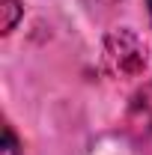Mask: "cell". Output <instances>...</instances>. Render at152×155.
I'll return each mask as SVG.
<instances>
[{
  "instance_id": "5b68a950",
  "label": "cell",
  "mask_w": 152,
  "mask_h": 155,
  "mask_svg": "<svg viewBox=\"0 0 152 155\" xmlns=\"http://www.w3.org/2000/svg\"><path fill=\"white\" fill-rule=\"evenodd\" d=\"M146 3H149V15H152V0H146Z\"/></svg>"
},
{
  "instance_id": "277c9868",
  "label": "cell",
  "mask_w": 152,
  "mask_h": 155,
  "mask_svg": "<svg viewBox=\"0 0 152 155\" xmlns=\"http://www.w3.org/2000/svg\"><path fill=\"white\" fill-rule=\"evenodd\" d=\"M3 134H6L3 155H18V137H15V131H12V125H6V128H3Z\"/></svg>"
},
{
  "instance_id": "8992f818",
  "label": "cell",
  "mask_w": 152,
  "mask_h": 155,
  "mask_svg": "<svg viewBox=\"0 0 152 155\" xmlns=\"http://www.w3.org/2000/svg\"><path fill=\"white\" fill-rule=\"evenodd\" d=\"M104 3H116V0H104Z\"/></svg>"
},
{
  "instance_id": "7a4b0ae2",
  "label": "cell",
  "mask_w": 152,
  "mask_h": 155,
  "mask_svg": "<svg viewBox=\"0 0 152 155\" xmlns=\"http://www.w3.org/2000/svg\"><path fill=\"white\" fill-rule=\"evenodd\" d=\"M125 122H128V131H134L137 137L152 134V87H143L131 98V107H128Z\"/></svg>"
},
{
  "instance_id": "3957f363",
  "label": "cell",
  "mask_w": 152,
  "mask_h": 155,
  "mask_svg": "<svg viewBox=\"0 0 152 155\" xmlns=\"http://www.w3.org/2000/svg\"><path fill=\"white\" fill-rule=\"evenodd\" d=\"M18 18H21V6L15 0H6L3 3V33H12L15 24H18Z\"/></svg>"
},
{
  "instance_id": "6da1fadb",
  "label": "cell",
  "mask_w": 152,
  "mask_h": 155,
  "mask_svg": "<svg viewBox=\"0 0 152 155\" xmlns=\"http://www.w3.org/2000/svg\"><path fill=\"white\" fill-rule=\"evenodd\" d=\"M146 45L137 33L119 27L111 30L104 39V69L114 78H137L146 69Z\"/></svg>"
}]
</instances>
